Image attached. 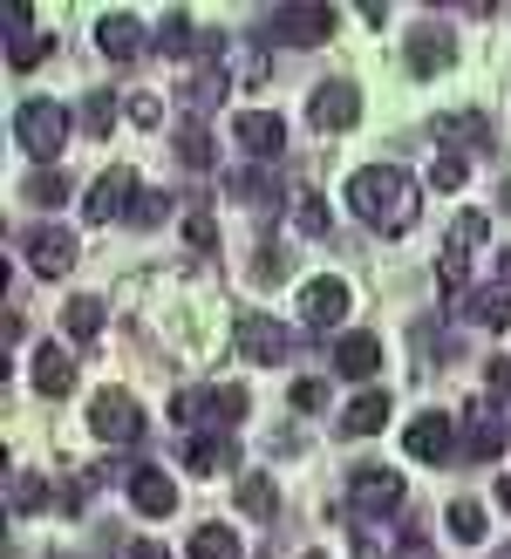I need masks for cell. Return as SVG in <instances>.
<instances>
[{"label":"cell","mask_w":511,"mask_h":559,"mask_svg":"<svg viewBox=\"0 0 511 559\" xmlns=\"http://www.w3.org/2000/svg\"><path fill=\"white\" fill-rule=\"evenodd\" d=\"M96 48L109 55V62H136L144 48H157V35H151L136 14H103V21H96Z\"/></svg>","instance_id":"5bb4252c"},{"label":"cell","mask_w":511,"mask_h":559,"mask_svg":"<svg viewBox=\"0 0 511 559\" xmlns=\"http://www.w3.org/2000/svg\"><path fill=\"white\" fill-rule=\"evenodd\" d=\"M252 273H260V280H287V246H260Z\"/></svg>","instance_id":"7bdbcfd3"},{"label":"cell","mask_w":511,"mask_h":559,"mask_svg":"<svg viewBox=\"0 0 511 559\" xmlns=\"http://www.w3.org/2000/svg\"><path fill=\"white\" fill-rule=\"evenodd\" d=\"M109 321V300L103 294H75L69 307H62V328H69V342H90V334Z\"/></svg>","instance_id":"d4e9b609"},{"label":"cell","mask_w":511,"mask_h":559,"mask_svg":"<svg viewBox=\"0 0 511 559\" xmlns=\"http://www.w3.org/2000/svg\"><path fill=\"white\" fill-rule=\"evenodd\" d=\"M504 273H511V253H504Z\"/></svg>","instance_id":"816d5d0a"},{"label":"cell","mask_w":511,"mask_h":559,"mask_svg":"<svg viewBox=\"0 0 511 559\" xmlns=\"http://www.w3.org/2000/svg\"><path fill=\"white\" fill-rule=\"evenodd\" d=\"M225 96H233V69H225V48L212 55V62H198L191 75H185V103L205 117V109H218Z\"/></svg>","instance_id":"e0dca14e"},{"label":"cell","mask_w":511,"mask_h":559,"mask_svg":"<svg viewBox=\"0 0 511 559\" xmlns=\"http://www.w3.org/2000/svg\"><path fill=\"white\" fill-rule=\"evenodd\" d=\"M21 246H27V266H35L41 280H62V273L75 266V239H69L62 226H35V233H21Z\"/></svg>","instance_id":"9a60e30c"},{"label":"cell","mask_w":511,"mask_h":559,"mask_svg":"<svg viewBox=\"0 0 511 559\" xmlns=\"http://www.w3.org/2000/svg\"><path fill=\"white\" fill-rule=\"evenodd\" d=\"M246 389H233V382H225V389H185V396L178 403H170V424H198V416H212V424H225V430H233V424H246Z\"/></svg>","instance_id":"52a82bcc"},{"label":"cell","mask_w":511,"mask_h":559,"mask_svg":"<svg viewBox=\"0 0 511 559\" xmlns=\"http://www.w3.org/2000/svg\"><path fill=\"white\" fill-rule=\"evenodd\" d=\"M485 533H491L485 506H477V498H457V506H450V539H464V546H485Z\"/></svg>","instance_id":"1f68e13d"},{"label":"cell","mask_w":511,"mask_h":559,"mask_svg":"<svg viewBox=\"0 0 511 559\" xmlns=\"http://www.w3.org/2000/svg\"><path fill=\"white\" fill-rule=\"evenodd\" d=\"M403 443H409V457H423V464H457V430H450V416H416V424L403 430Z\"/></svg>","instance_id":"2e32d148"},{"label":"cell","mask_w":511,"mask_h":559,"mask_svg":"<svg viewBox=\"0 0 511 559\" xmlns=\"http://www.w3.org/2000/svg\"><path fill=\"white\" fill-rule=\"evenodd\" d=\"M355 559H395L389 539L376 533V519H355Z\"/></svg>","instance_id":"ab89813d"},{"label":"cell","mask_w":511,"mask_h":559,"mask_svg":"<svg viewBox=\"0 0 511 559\" xmlns=\"http://www.w3.org/2000/svg\"><path fill=\"white\" fill-rule=\"evenodd\" d=\"M395 559H430V546H423V533H409V539H403V552H395Z\"/></svg>","instance_id":"7dc6e473"},{"label":"cell","mask_w":511,"mask_h":559,"mask_svg":"<svg viewBox=\"0 0 511 559\" xmlns=\"http://www.w3.org/2000/svg\"><path fill=\"white\" fill-rule=\"evenodd\" d=\"M348 205H355L361 226H376L382 239H403L423 212V185L409 171H395V164H361L355 185H348Z\"/></svg>","instance_id":"6da1fadb"},{"label":"cell","mask_w":511,"mask_h":559,"mask_svg":"<svg viewBox=\"0 0 511 559\" xmlns=\"http://www.w3.org/2000/svg\"><path fill=\"white\" fill-rule=\"evenodd\" d=\"M485 226L491 218L485 212H457V226H450V239H443V253H437V287L443 294H471V253H477V239H485Z\"/></svg>","instance_id":"277c9868"},{"label":"cell","mask_w":511,"mask_h":559,"mask_svg":"<svg viewBox=\"0 0 511 559\" xmlns=\"http://www.w3.org/2000/svg\"><path fill=\"white\" fill-rule=\"evenodd\" d=\"M485 389H491V396H498V403L511 409V361H504V355H498L491 369H485Z\"/></svg>","instance_id":"ee69618b"},{"label":"cell","mask_w":511,"mask_h":559,"mask_svg":"<svg viewBox=\"0 0 511 559\" xmlns=\"http://www.w3.org/2000/svg\"><path fill=\"white\" fill-rule=\"evenodd\" d=\"M130 559H170V552H164L157 539H136V546H130Z\"/></svg>","instance_id":"bcb514c9"},{"label":"cell","mask_w":511,"mask_h":559,"mask_svg":"<svg viewBox=\"0 0 511 559\" xmlns=\"http://www.w3.org/2000/svg\"><path fill=\"white\" fill-rule=\"evenodd\" d=\"M334 369L348 382H368L382 369V342H376V334H341V342H334Z\"/></svg>","instance_id":"ffe728a7"},{"label":"cell","mask_w":511,"mask_h":559,"mask_svg":"<svg viewBox=\"0 0 511 559\" xmlns=\"http://www.w3.org/2000/svg\"><path fill=\"white\" fill-rule=\"evenodd\" d=\"M178 157L191 164V171H212V164H218V136L205 130V117H191V123L178 130Z\"/></svg>","instance_id":"484cf974"},{"label":"cell","mask_w":511,"mask_h":559,"mask_svg":"<svg viewBox=\"0 0 511 559\" xmlns=\"http://www.w3.org/2000/svg\"><path fill=\"white\" fill-rule=\"evenodd\" d=\"M233 348H239L246 361H260V369H280V361H294V328H280V321H266V314H239Z\"/></svg>","instance_id":"8992f818"},{"label":"cell","mask_w":511,"mask_h":559,"mask_svg":"<svg viewBox=\"0 0 511 559\" xmlns=\"http://www.w3.org/2000/svg\"><path fill=\"white\" fill-rule=\"evenodd\" d=\"M504 451V416L491 403H464V437H457V464H491Z\"/></svg>","instance_id":"9c48e42d"},{"label":"cell","mask_w":511,"mask_h":559,"mask_svg":"<svg viewBox=\"0 0 511 559\" xmlns=\"http://www.w3.org/2000/svg\"><path fill=\"white\" fill-rule=\"evenodd\" d=\"M170 205H178V199H170V191H136V205H130V226H164V218H170Z\"/></svg>","instance_id":"d590c367"},{"label":"cell","mask_w":511,"mask_h":559,"mask_svg":"<svg viewBox=\"0 0 511 559\" xmlns=\"http://www.w3.org/2000/svg\"><path fill=\"white\" fill-rule=\"evenodd\" d=\"M62 199H69V178H62V171H35V178H27V205L62 212Z\"/></svg>","instance_id":"836d02e7"},{"label":"cell","mask_w":511,"mask_h":559,"mask_svg":"<svg viewBox=\"0 0 511 559\" xmlns=\"http://www.w3.org/2000/svg\"><path fill=\"white\" fill-rule=\"evenodd\" d=\"M130 506L144 519H170L178 512V485H170L157 464H144V471H130Z\"/></svg>","instance_id":"d6986e66"},{"label":"cell","mask_w":511,"mask_h":559,"mask_svg":"<svg viewBox=\"0 0 511 559\" xmlns=\"http://www.w3.org/2000/svg\"><path fill=\"white\" fill-rule=\"evenodd\" d=\"M498 506L511 512V471H504V478H498Z\"/></svg>","instance_id":"c3c4849f"},{"label":"cell","mask_w":511,"mask_h":559,"mask_svg":"<svg viewBox=\"0 0 511 559\" xmlns=\"http://www.w3.org/2000/svg\"><path fill=\"white\" fill-rule=\"evenodd\" d=\"M136 185L130 171H103L96 185H90V199H82V218H90V226H109V218H130V205H136Z\"/></svg>","instance_id":"8fae6325"},{"label":"cell","mask_w":511,"mask_h":559,"mask_svg":"<svg viewBox=\"0 0 511 559\" xmlns=\"http://www.w3.org/2000/svg\"><path fill=\"white\" fill-rule=\"evenodd\" d=\"M225 69H233L239 82H266V55H260V41H239V48H225Z\"/></svg>","instance_id":"8d00e7d4"},{"label":"cell","mask_w":511,"mask_h":559,"mask_svg":"<svg viewBox=\"0 0 511 559\" xmlns=\"http://www.w3.org/2000/svg\"><path fill=\"white\" fill-rule=\"evenodd\" d=\"M90 430L103 443H136V437H144V409H136L123 389H103V396L90 403Z\"/></svg>","instance_id":"30bf717a"},{"label":"cell","mask_w":511,"mask_h":559,"mask_svg":"<svg viewBox=\"0 0 511 559\" xmlns=\"http://www.w3.org/2000/svg\"><path fill=\"white\" fill-rule=\"evenodd\" d=\"M430 185H437V191H457V185H464V157H457V151H437Z\"/></svg>","instance_id":"60d3db41"},{"label":"cell","mask_w":511,"mask_h":559,"mask_svg":"<svg viewBox=\"0 0 511 559\" xmlns=\"http://www.w3.org/2000/svg\"><path fill=\"white\" fill-rule=\"evenodd\" d=\"M457 62V35L443 21H416L409 27V75H443Z\"/></svg>","instance_id":"4fadbf2b"},{"label":"cell","mask_w":511,"mask_h":559,"mask_svg":"<svg viewBox=\"0 0 511 559\" xmlns=\"http://www.w3.org/2000/svg\"><path fill=\"white\" fill-rule=\"evenodd\" d=\"M457 307H464V321H477V328H511V287H498V280H491V287H471Z\"/></svg>","instance_id":"7402d4cb"},{"label":"cell","mask_w":511,"mask_h":559,"mask_svg":"<svg viewBox=\"0 0 511 559\" xmlns=\"http://www.w3.org/2000/svg\"><path fill=\"white\" fill-rule=\"evenodd\" d=\"M130 123H144V130L164 123V103H157V96H130Z\"/></svg>","instance_id":"f6af8a7d"},{"label":"cell","mask_w":511,"mask_h":559,"mask_svg":"<svg viewBox=\"0 0 511 559\" xmlns=\"http://www.w3.org/2000/svg\"><path fill=\"white\" fill-rule=\"evenodd\" d=\"M233 464H239L233 437H191L185 443V471H191V478H218V471H233Z\"/></svg>","instance_id":"44dd1931"},{"label":"cell","mask_w":511,"mask_h":559,"mask_svg":"<svg viewBox=\"0 0 511 559\" xmlns=\"http://www.w3.org/2000/svg\"><path fill=\"white\" fill-rule=\"evenodd\" d=\"M157 48L164 55H198V48H218V41H205V35H198V27H191V14H164V27H157Z\"/></svg>","instance_id":"f1b7e54d"},{"label":"cell","mask_w":511,"mask_h":559,"mask_svg":"<svg viewBox=\"0 0 511 559\" xmlns=\"http://www.w3.org/2000/svg\"><path fill=\"white\" fill-rule=\"evenodd\" d=\"M225 191H233L239 205H252V212H266V205H280V191L266 185V171H233V178H225Z\"/></svg>","instance_id":"d6a6232c"},{"label":"cell","mask_w":511,"mask_h":559,"mask_svg":"<svg viewBox=\"0 0 511 559\" xmlns=\"http://www.w3.org/2000/svg\"><path fill=\"white\" fill-rule=\"evenodd\" d=\"M185 239H191V253H212V246H218V226H212V212H205V205H191V212H185Z\"/></svg>","instance_id":"f35d334b"},{"label":"cell","mask_w":511,"mask_h":559,"mask_svg":"<svg viewBox=\"0 0 511 559\" xmlns=\"http://www.w3.org/2000/svg\"><path fill=\"white\" fill-rule=\"evenodd\" d=\"M35 389H41V396H69V389H75V355L48 342L35 355Z\"/></svg>","instance_id":"cb8c5ba5"},{"label":"cell","mask_w":511,"mask_h":559,"mask_svg":"<svg viewBox=\"0 0 511 559\" xmlns=\"http://www.w3.org/2000/svg\"><path fill=\"white\" fill-rule=\"evenodd\" d=\"M14 136H21V151H27V157L55 164V157H62V144L75 136V117H69L62 103H48V96H27V103H21V117H14Z\"/></svg>","instance_id":"3957f363"},{"label":"cell","mask_w":511,"mask_h":559,"mask_svg":"<svg viewBox=\"0 0 511 559\" xmlns=\"http://www.w3.org/2000/svg\"><path fill=\"white\" fill-rule=\"evenodd\" d=\"M504 205H511V185H504Z\"/></svg>","instance_id":"681fc988"},{"label":"cell","mask_w":511,"mask_h":559,"mask_svg":"<svg viewBox=\"0 0 511 559\" xmlns=\"http://www.w3.org/2000/svg\"><path fill=\"white\" fill-rule=\"evenodd\" d=\"M382 424H389V396H382V389H361V396L341 409V437H376Z\"/></svg>","instance_id":"603a6c76"},{"label":"cell","mask_w":511,"mask_h":559,"mask_svg":"<svg viewBox=\"0 0 511 559\" xmlns=\"http://www.w3.org/2000/svg\"><path fill=\"white\" fill-rule=\"evenodd\" d=\"M294 226H300L307 239H334V212H328V199H314V191H294Z\"/></svg>","instance_id":"f546056e"},{"label":"cell","mask_w":511,"mask_h":559,"mask_svg":"<svg viewBox=\"0 0 511 559\" xmlns=\"http://www.w3.org/2000/svg\"><path fill=\"white\" fill-rule=\"evenodd\" d=\"M287 403H294L300 416H314V409L328 403V382H314V376H300V382H294V396H287Z\"/></svg>","instance_id":"b9f144b4"},{"label":"cell","mask_w":511,"mask_h":559,"mask_svg":"<svg viewBox=\"0 0 511 559\" xmlns=\"http://www.w3.org/2000/svg\"><path fill=\"white\" fill-rule=\"evenodd\" d=\"M233 136H239L246 157H280V151H287V123H280L273 109H246V117L233 123Z\"/></svg>","instance_id":"ac0fdd59"},{"label":"cell","mask_w":511,"mask_h":559,"mask_svg":"<svg viewBox=\"0 0 511 559\" xmlns=\"http://www.w3.org/2000/svg\"><path fill=\"white\" fill-rule=\"evenodd\" d=\"M109 123H117V96H109V90H90V96H82V130H90V136H109Z\"/></svg>","instance_id":"e575fe53"},{"label":"cell","mask_w":511,"mask_h":559,"mask_svg":"<svg viewBox=\"0 0 511 559\" xmlns=\"http://www.w3.org/2000/svg\"><path fill=\"white\" fill-rule=\"evenodd\" d=\"M334 8L328 0H287V8H266L260 14V41H287V48H314L334 35Z\"/></svg>","instance_id":"7a4b0ae2"},{"label":"cell","mask_w":511,"mask_h":559,"mask_svg":"<svg viewBox=\"0 0 511 559\" xmlns=\"http://www.w3.org/2000/svg\"><path fill=\"white\" fill-rule=\"evenodd\" d=\"M307 117H314L321 136H341V130H355L361 123V90L348 75H328L314 96H307Z\"/></svg>","instance_id":"5b68a950"},{"label":"cell","mask_w":511,"mask_h":559,"mask_svg":"<svg viewBox=\"0 0 511 559\" xmlns=\"http://www.w3.org/2000/svg\"><path fill=\"white\" fill-rule=\"evenodd\" d=\"M48 55H55V35H35V27H14V35H8V62H14V75L41 69Z\"/></svg>","instance_id":"83f0119b"},{"label":"cell","mask_w":511,"mask_h":559,"mask_svg":"<svg viewBox=\"0 0 511 559\" xmlns=\"http://www.w3.org/2000/svg\"><path fill=\"white\" fill-rule=\"evenodd\" d=\"M498 559H511V546H504V552H498Z\"/></svg>","instance_id":"f5cc1de1"},{"label":"cell","mask_w":511,"mask_h":559,"mask_svg":"<svg viewBox=\"0 0 511 559\" xmlns=\"http://www.w3.org/2000/svg\"><path fill=\"white\" fill-rule=\"evenodd\" d=\"M348 280H307V294H300V321L307 328H314V334H328V328H341V321H348Z\"/></svg>","instance_id":"7c38bea8"},{"label":"cell","mask_w":511,"mask_h":559,"mask_svg":"<svg viewBox=\"0 0 511 559\" xmlns=\"http://www.w3.org/2000/svg\"><path fill=\"white\" fill-rule=\"evenodd\" d=\"M239 512L273 525V512H280V491H273V478H266V471H246V478H239Z\"/></svg>","instance_id":"4316f807"},{"label":"cell","mask_w":511,"mask_h":559,"mask_svg":"<svg viewBox=\"0 0 511 559\" xmlns=\"http://www.w3.org/2000/svg\"><path fill=\"white\" fill-rule=\"evenodd\" d=\"M191 559H246V552H239L233 525H198V533H191Z\"/></svg>","instance_id":"4dcf8cb0"},{"label":"cell","mask_w":511,"mask_h":559,"mask_svg":"<svg viewBox=\"0 0 511 559\" xmlns=\"http://www.w3.org/2000/svg\"><path fill=\"white\" fill-rule=\"evenodd\" d=\"M14 506H21V512H48V506H55V485H48V478H27V471H21V478H14Z\"/></svg>","instance_id":"74e56055"},{"label":"cell","mask_w":511,"mask_h":559,"mask_svg":"<svg viewBox=\"0 0 511 559\" xmlns=\"http://www.w3.org/2000/svg\"><path fill=\"white\" fill-rule=\"evenodd\" d=\"M307 559H328V552H307Z\"/></svg>","instance_id":"f907efd6"},{"label":"cell","mask_w":511,"mask_h":559,"mask_svg":"<svg viewBox=\"0 0 511 559\" xmlns=\"http://www.w3.org/2000/svg\"><path fill=\"white\" fill-rule=\"evenodd\" d=\"M395 506H403V478L382 464H355V478H348V512L355 519H389Z\"/></svg>","instance_id":"ba28073f"}]
</instances>
